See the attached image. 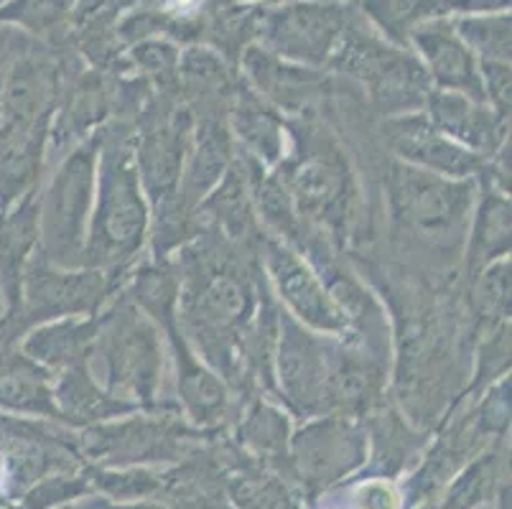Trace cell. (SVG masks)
Segmentation results:
<instances>
[{
    "mask_svg": "<svg viewBox=\"0 0 512 509\" xmlns=\"http://www.w3.org/2000/svg\"><path fill=\"white\" fill-rule=\"evenodd\" d=\"M146 230V209L138 191L136 171L130 166L128 151L120 146L107 148L102 171L100 207L90 242V263H118L138 250Z\"/></svg>",
    "mask_w": 512,
    "mask_h": 509,
    "instance_id": "obj_1",
    "label": "cell"
},
{
    "mask_svg": "<svg viewBox=\"0 0 512 509\" xmlns=\"http://www.w3.org/2000/svg\"><path fill=\"white\" fill-rule=\"evenodd\" d=\"M393 199L408 227L431 237L459 230L469 209L467 189L408 168L395 171Z\"/></svg>",
    "mask_w": 512,
    "mask_h": 509,
    "instance_id": "obj_2",
    "label": "cell"
},
{
    "mask_svg": "<svg viewBox=\"0 0 512 509\" xmlns=\"http://www.w3.org/2000/svg\"><path fill=\"white\" fill-rule=\"evenodd\" d=\"M342 67L372 84L383 110H408L426 100L423 69L411 56L395 54L370 39L349 41L342 51Z\"/></svg>",
    "mask_w": 512,
    "mask_h": 509,
    "instance_id": "obj_3",
    "label": "cell"
},
{
    "mask_svg": "<svg viewBox=\"0 0 512 509\" xmlns=\"http://www.w3.org/2000/svg\"><path fill=\"white\" fill-rule=\"evenodd\" d=\"M92 171L95 153L92 148H82L64 163L62 174L54 181L44 209V240L54 260H67L69 252H77L82 222L90 204Z\"/></svg>",
    "mask_w": 512,
    "mask_h": 509,
    "instance_id": "obj_4",
    "label": "cell"
},
{
    "mask_svg": "<svg viewBox=\"0 0 512 509\" xmlns=\"http://www.w3.org/2000/svg\"><path fill=\"white\" fill-rule=\"evenodd\" d=\"M107 375L118 385L133 387L141 398H151L158 375V347L153 334L136 314L123 311V319H115L105 344Z\"/></svg>",
    "mask_w": 512,
    "mask_h": 509,
    "instance_id": "obj_5",
    "label": "cell"
},
{
    "mask_svg": "<svg viewBox=\"0 0 512 509\" xmlns=\"http://www.w3.org/2000/svg\"><path fill=\"white\" fill-rule=\"evenodd\" d=\"M342 31L337 6H293L276 13L268 23V39L281 54L321 62Z\"/></svg>",
    "mask_w": 512,
    "mask_h": 509,
    "instance_id": "obj_6",
    "label": "cell"
},
{
    "mask_svg": "<svg viewBox=\"0 0 512 509\" xmlns=\"http://www.w3.org/2000/svg\"><path fill=\"white\" fill-rule=\"evenodd\" d=\"M268 255H271L273 278H276L288 306L316 329L342 331L347 321H344L342 311L332 303V298L319 286L314 273L283 247L273 245Z\"/></svg>",
    "mask_w": 512,
    "mask_h": 509,
    "instance_id": "obj_7",
    "label": "cell"
},
{
    "mask_svg": "<svg viewBox=\"0 0 512 509\" xmlns=\"http://www.w3.org/2000/svg\"><path fill=\"white\" fill-rule=\"evenodd\" d=\"M44 120L0 118V207L29 189L41 161Z\"/></svg>",
    "mask_w": 512,
    "mask_h": 509,
    "instance_id": "obj_8",
    "label": "cell"
},
{
    "mask_svg": "<svg viewBox=\"0 0 512 509\" xmlns=\"http://www.w3.org/2000/svg\"><path fill=\"white\" fill-rule=\"evenodd\" d=\"M388 138L395 151L421 166L434 168L439 174L467 176L474 174L479 166V158L474 153H467L451 143L446 135H441L421 118H403L390 123Z\"/></svg>",
    "mask_w": 512,
    "mask_h": 509,
    "instance_id": "obj_9",
    "label": "cell"
},
{
    "mask_svg": "<svg viewBox=\"0 0 512 509\" xmlns=\"http://www.w3.org/2000/svg\"><path fill=\"white\" fill-rule=\"evenodd\" d=\"M102 298V280L97 275H59L36 265L26 283V303L34 319L90 311Z\"/></svg>",
    "mask_w": 512,
    "mask_h": 509,
    "instance_id": "obj_10",
    "label": "cell"
},
{
    "mask_svg": "<svg viewBox=\"0 0 512 509\" xmlns=\"http://www.w3.org/2000/svg\"><path fill=\"white\" fill-rule=\"evenodd\" d=\"M281 380L288 398L309 405L327 392V362L319 344L288 324L281 344Z\"/></svg>",
    "mask_w": 512,
    "mask_h": 509,
    "instance_id": "obj_11",
    "label": "cell"
},
{
    "mask_svg": "<svg viewBox=\"0 0 512 509\" xmlns=\"http://www.w3.org/2000/svg\"><path fill=\"white\" fill-rule=\"evenodd\" d=\"M192 316L204 329L222 334L235 329L250 314V291L237 275L209 273L192 296Z\"/></svg>",
    "mask_w": 512,
    "mask_h": 509,
    "instance_id": "obj_12",
    "label": "cell"
},
{
    "mask_svg": "<svg viewBox=\"0 0 512 509\" xmlns=\"http://www.w3.org/2000/svg\"><path fill=\"white\" fill-rule=\"evenodd\" d=\"M416 41L421 44L423 54L428 59V67H431V72H434V77L441 84L469 92L474 97H482V82L477 77L472 56L449 34V28L426 26L418 31Z\"/></svg>",
    "mask_w": 512,
    "mask_h": 509,
    "instance_id": "obj_13",
    "label": "cell"
},
{
    "mask_svg": "<svg viewBox=\"0 0 512 509\" xmlns=\"http://www.w3.org/2000/svg\"><path fill=\"white\" fill-rule=\"evenodd\" d=\"M184 133L179 120H161L146 133V143L141 148L143 176L153 196H169L179 181L181 151H184Z\"/></svg>",
    "mask_w": 512,
    "mask_h": 509,
    "instance_id": "obj_14",
    "label": "cell"
},
{
    "mask_svg": "<svg viewBox=\"0 0 512 509\" xmlns=\"http://www.w3.org/2000/svg\"><path fill=\"white\" fill-rule=\"evenodd\" d=\"M0 405L51 413V395L44 372L21 354L0 352Z\"/></svg>",
    "mask_w": 512,
    "mask_h": 509,
    "instance_id": "obj_15",
    "label": "cell"
},
{
    "mask_svg": "<svg viewBox=\"0 0 512 509\" xmlns=\"http://www.w3.org/2000/svg\"><path fill=\"white\" fill-rule=\"evenodd\" d=\"M36 232H39V214L34 204H23L11 217L0 219V283L11 303L16 301L21 265L34 247Z\"/></svg>",
    "mask_w": 512,
    "mask_h": 509,
    "instance_id": "obj_16",
    "label": "cell"
},
{
    "mask_svg": "<svg viewBox=\"0 0 512 509\" xmlns=\"http://www.w3.org/2000/svg\"><path fill=\"white\" fill-rule=\"evenodd\" d=\"M431 112L434 120L456 138L467 140L469 146L492 148L497 140V128L490 115L477 107L469 105L467 100L454 95H436L431 97Z\"/></svg>",
    "mask_w": 512,
    "mask_h": 509,
    "instance_id": "obj_17",
    "label": "cell"
},
{
    "mask_svg": "<svg viewBox=\"0 0 512 509\" xmlns=\"http://www.w3.org/2000/svg\"><path fill=\"white\" fill-rule=\"evenodd\" d=\"M293 186L299 191L301 202L309 209L329 214L337 204H342V168L334 166L332 158L316 156L301 163L299 171L293 174Z\"/></svg>",
    "mask_w": 512,
    "mask_h": 509,
    "instance_id": "obj_18",
    "label": "cell"
},
{
    "mask_svg": "<svg viewBox=\"0 0 512 509\" xmlns=\"http://www.w3.org/2000/svg\"><path fill=\"white\" fill-rule=\"evenodd\" d=\"M92 324H62L51 326V329L36 331L26 342V352L36 359V362L54 364V367H64V364L74 362L77 354L85 349L90 342Z\"/></svg>",
    "mask_w": 512,
    "mask_h": 509,
    "instance_id": "obj_19",
    "label": "cell"
},
{
    "mask_svg": "<svg viewBox=\"0 0 512 509\" xmlns=\"http://www.w3.org/2000/svg\"><path fill=\"white\" fill-rule=\"evenodd\" d=\"M510 247V207L500 196H490L484 202L479 214L477 232H474L472 260L474 263H487L490 258L500 255Z\"/></svg>",
    "mask_w": 512,
    "mask_h": 509,
    "instance_id": "obj_20",
    "label": "cell"
},
{
    "mask_svg": "<svg viewBox=\"0 0 512 509\" xmlns=\"http://www.w3.org/2000/svg\"><path fill=\"white\" fill-rule=\"evenodd\" d=\"M227 158V135L217 123L204 125V133L199 130V148L194 166L189 171V196H202L209 186L222 174Z\"/></svg>",
    "mask_w": 512,
    "mask_h": 509,
    "instance_id": "obj_21",
    "label": "cell"
},
{
    "mask_svg": "<svg viewBox=\"0 0 512 509\" xmlns=\"http://www.w3.org/2000/svg\"><path fill=\"white\" fill-rule=\"evenodd\" d=\"M444 8V0H367L370 16L398 39H406L418 21L441 13Z\"/></svg>",
    "mask_w": 512,
    "mask_h": 509,
    "instance_id": "obj_22",
    "label": "cell"
},
{
    "mask_svg": "<svg viewBox=\"0 0 512 509\" xmlns=\"http://www.w3.org/2000/svg\"><path fill=\"white\" fill-rule=\"evenodd\" d=\"M462 36L482 51L490 62L505 64L510 59V21L507 18H479L464 21Z\"/></svg>",
    "mask_w": 512,
    "mask_h": 509,
    "instance_id": "obj_23",
    "label": "cell"
},
{
    "mask_svg": "<svg viewBox=\"0 0 512 509\" xmlns=\"http://www.w3.org/2000/svg\"><path fill=\"white\" fill-rule=\"evenodd\" d=\"M240 112V130L245 133V138L255 148H260L265 156H276L278 146H281V135H278V128L271 120V115H265L263 110H255V107H245Z\"/></svg>",
    "mask_w": 512,
    "mask_h": 509,
    "instance_id": "obj_24",
    "label": "cell"
},
{
    "mask_svg": "<svg viewBox=\"0 0 512 509\" xmlns=\"http://www.w3.org/2000/svg\"><path fill=\"white\" fill-rule=\"evenodd\" d=\"M362 507L365 509H393L395 499L393 492L385 487H370L362 492Z\"/></svg>",
    "mask_w": 512,
    "mask_h": 509,
    "instance_id": "obj_25",
    "label": "cell"
},
{
    "mask_svg": "<svg viewBox=\"0 0 512 509\" xmlns=\"http://www.w3.org/2000/svg\"><path fill=\"white\" fill-rule=\"evenodd\" d=\"M6 51H8V36L0 34V69H6ZM0 87H3V72H0Z\"/></svg>",
    "mask_w": 512,
    "mask_h": 509,
    "instance_id": "obj_26",
    "label": "cell"
}]
</instances>
